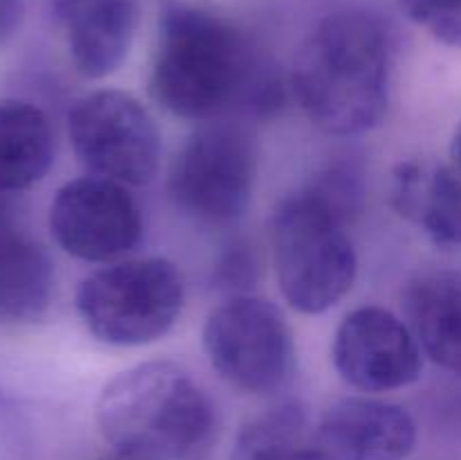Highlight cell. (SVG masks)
I'll return each instance as SVG.
<instances>
[{"label":"cell","mask_w":461,"mask_h":460,"mask_svg":"<svg viewBox=\"0 0 461 460\" xmlns=\"http://www.w3.org/2000/svg\"><path fill=\"white\" fill-rule=\"evenodd\" d=\"M149 86L167 113L192 122L223 120L232 111L270 115L284 102L282 75L243 32L185 3L162 14Z\"/></svg>","instance_id":"cell-1"},{"label":"cell","mask_w":461,"mask_h":460,"mask_svg":"<svg viewBox=\"0 0 461 460\" xmlns=\"http://www.w3.org/2000/svg\"><path fill=\"white\" fill-rule=\"evenodd\" d=\"M390 72L385 23L365 9H340L324 16L297 50L291 88L315 126L351 138L385 117Z\"/></svg>","instance_id":"cell-2"},{"label":"cell","mask_w":461,"mask_h":460,"mask_svg":"<svg viewBox=\"0 0 461 460\" xmlns=\"http://www.w3.org/2000/svg\"><path fill=\"white\" fill-rule=\"evenodd\" d=\"M97 424L124 460H198L214 442L216 409L178 363L147 361L104 388Z\"/></svg>","instance_id":"cell-3"},{"label":"cell","mask_w":461,"mask_h":460,"mask_svg":"<svg viewBox=\"0 0 461 460\" xmlns=\"http://www.w3.org/2000/svg\"><path fill=\"white\" fill-rule=\"evenodd\" d=\"M349 221L306 185L282 198L270 219V246L284 300L300 314H322L351 291L358 257Z\"/></svg>","instance_id":"cell-4"},{"label":"cell","mask_w":461,"mask_h":460,"mask_svg":"<svg viewBox=\"0 0 461 460\" xmlns=\"http://www.w3.org/2000/svg\"><path fill=\"white\" fill-rule=\"evenodd\" d=\"M185 282L165 257L120 260L81 280L77 314L97 341L140 347L171 332L183 314Z\"/></svg>","instance_id":"cell-5"},{"label":"cell","mask_w":461,"mask_h":460,"mask_svg":"<svg viewBox=\"0 0 461 460\" xmlns=\"http://www.w3.org/2000/svg\"><path fill=\"white\" fill-rule=\"evenodd\" d=\"M257 156L255 138L241 122H201L171 162V201L198 224H234L252 198Z\"/></svg>","instance_id":"cell-6"},{"label":"cell","mask_w":461,"mask_h":460,"mask_svg":"<svg viewBox=\"0 0 461 460\" xmlns=\"http://www.w3.org/2000/svg\"><path fill=\"white\" fill-rule=\"evenodd\" d=\"M203 347L225 383L248 395H275L295 374V336L273 302L248 296L228 298L203 327Z\"/></svg>","instance_id":"cell-7"},{"label":"cell","mask_w":461,"mask_h":460,"mask_svg":"<svg viewBox=\"0 0 461 460\" xmlns=\"http://www.w3.org/2000/svg\"><path fill=\"white\" fill-rule=\"evenodd\" d=\"M68 135L75 156L93 176L122 185H147L160 167L162 140L156 120L140 99L99 88L72 104Z\"/></svg>","instance_id":"cell-8"},{"label":"cell","mask_w":461,"mask_h":460,"mask_svg":"<svg viewBox=\"0 0 461 460\" xmlns=\"http://www.w3.org/2000/svg\"><path fill=\"white\" fill-rule=\"evenodd\" d=\"M50 233L68 255L113 264L138 248L144 233L142 210L126 185L102 176H81L54 197Z\"/></svg>","instance_id":"cell-9"},{"label":"cell","mask_w":461,"mask_h":460,"mask_svg":"<svg viewBox=\"0 0 461 460\" xmlns=\"http://www.w3.org/2000/svg\"><path fill=\"white\" fill-rule=\"evenodd\" d=\"M333 365L363 392H392L421 377L423 352L405 320L383 307H358L338 325Z\"/></svg>","instance_id":"cell-10"},{"label":"cell","mask_w":461,"mask_h":460,"mask_svg":"<svg viewBox=\"0 0 461 460\" xmlns=\"http://www.w3.org/2000/svg\"><path fill=\"white\" fill-rule=\"evenodd\" d=\"M313 445L327 460H408L417 445V424L399 404L347 397L322 415Z\"/></svg>","instance_id":"cell-11"},{"label":"cell","mask_w":461,"mask_h":460,"mask_svg":"<svg viewBox=\"0 0 461 460\" xmlns=\"http://www.w3.org/2000/svg\"><path fill=\"white\" fill-rule=\"evenodd\" d=\"M50 7L81 75L104 79L120 70L138 32V0H50Z\"/></svg>","instance_id":"cell-12"},{"label":"cell","mask_w":461,"mask_h":460,"mask_svg":"<svg viewBox=\"0 0 461 460\" xmlns=\"http://www.w3.org/2000/svg\"><path fill=\"white\" fill-rule=\"evenodd\" d=\"M403 309L423 356L461 377V271L414 275L405 287Z\"/></svg>","instance_id":"cell-13"},{"label":"cell","mask_w":461,"mask_h":460,"mask_svg":"<svg viewBox=\"0 0 461 460\" xmlns=\"http://www.w3.org/2000/svg\"><path fill=\"white\" fill-rule=\"evenodd\" d=\"M392 206L423 228L441 251L461 255V176L450 167L426 170L421 162H401L394 170Z\"/></svg>","instance_id":"cell-14"},{"label":"cell","mask_w":461,"mask_h":460,"mask_svg":"<svg viewBox=\"0 0 461 460\" xmlns=\"http://www.w3.org/2000/svg\"><path fill=\"white\" fill-rule=\"evenodd\" d=\"M54 264L36 239L18 228L0 235V323L30 325L52 307Z\"/></svg>","instance_id":"cell-15"},{"label":"cell","mask_w":461,"mask_h":460,"mask_svg":"<svg viewBox=\"0 0 461 460\" xmlns=\"http://www.w3.org/2000/svg\"><path fill=\"white\" fill-rule=\"evenodd\" d=\"M54 131L39 106L21 99L0 102V189L21 192L54 165Z\"/></svg>","instance_id":"cell-16"},{"label":"cell","mask_w":461,"mask_h":460,"mask_svg":"<svg viewBox=\"0 0 461 460\" xmlns=\"http://www.w3.org/2000/svg\"><path fill=\"white\" fill-rule=\"evenodd\" d=\"M234 460H327L313 445L306 413L297 404H282L241 431Z\"/></svg>","instance_id":"cell-17"},{"label":"cell","mask_w":461,"mask_h":460,"mask_svg":"<svg viewBox=\"0 0 461 460\" xmlns=\"http://www.w3.org/2000/svg\"><path fill=\"white\" fill-rule=\"evenodd\" d=\"M311 188L318 189L342 216L351 224L356 215L360 210V201H363V189H365V179L363 170H360L356 162L351 161H340L329 165L313 183H309Z\"/></svg>","instance_id":"cell-18"},{"label":"cell","mask_w":461,"mask_h":460,"mask_svg":"<svg viewBox=\"0 0 461 460\" xmlns=\"http://www.w3.org/2000/svg\"><path fill=\"white\" fill-rule=\"evenodd\" d=\"M405 16L450 48H461V0H401Z\"/></svg>","instance_id":"cell-19"},{"label":"cell","mask_w":461,"mask_h":460,"mask_svg":"<svg viewBox=\"0 0 461 460\" xmlns=\"http://www.w3.org/2000/svg\"><path fill=\"white\" fill-rule=\"evenodd\" d=\"M259 280V262L243 239L230 244L214 266V287L234 296H248Z\"/></svg>","instance_id":"cell-20"},{"label":"cell","mask_w":461,"mask_h":460,"mask_svg":"<svg viewBox=\"0 0 461 460\" xmlns=\"http://www.w3.org/2000/svg\"><path fill=\"white\" fill-rule=\"evenodd\" d=\"M23 0H0V43L12 39L23 21Z\"/></svg>","instance_id":"cell-21"},{"label":"cell","mask_w":461,"mask_h":460,"mask_svg":"<svg viewBox=\"0 0 461 460\" xmlns=\"http://www.w3.org/2000/svg\"><path fill=\"white\" fill-rule=\"evenodd\" d=\"M7 194L9 192H3V189H0V235L18 228L16 216H14V206H12V201H9Z\"/></svg>","instance_id":"cell-22"},{"label":"cell","mask_w":461,"mask_h":460,"mask_svg":"<svg viewBox=\"0 0 461 460\" xmlns=\"http://www.w3.org/2000/svg\"><path fill=\"white\" fill-rule=\"evenodd\" d=\"M453 156H455V162H457V167L461 171V124H459L457 133H455V140H453Z\"/></svg>","instance_id":"cell-23"}]
</instances>
